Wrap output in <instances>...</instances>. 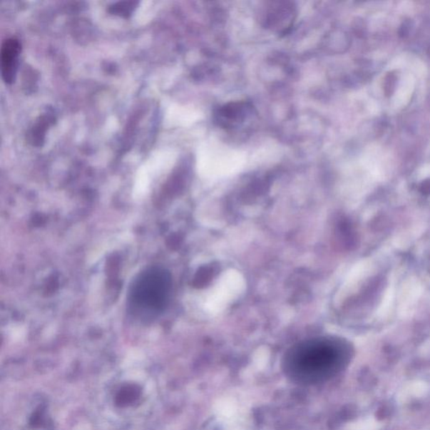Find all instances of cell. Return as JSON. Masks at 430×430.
<instances>
[{"label":"cell","instance_id":"1","mask_svg":"<svg viewBox=\"0 0 430 430\" xmlns=\"http://www.w3.org/2000/svg\"><path fill=\"white\" fill-rule=\"evenodd\" d=\"M21 49L20 42L15 38L4 41L1 47V72L3 79L6 83L15 81Z\"/></svg>","mask_w":430,"mask_h":430},{"label":"cell","instance_id":"2","mask_svg":"<svg viewBox=\"0 0 430 430\" xmlns=\"http://www.w3.org/2000/svg\"><path fill=\"white\" fill-rule=\"evenodd\" d=\"M140 396V387L137 385L129 384L121 387L116 396V403L121 407H125L134 404Z\"/></svg>","mask_w":430,"mask_h":430}]
</instances>
